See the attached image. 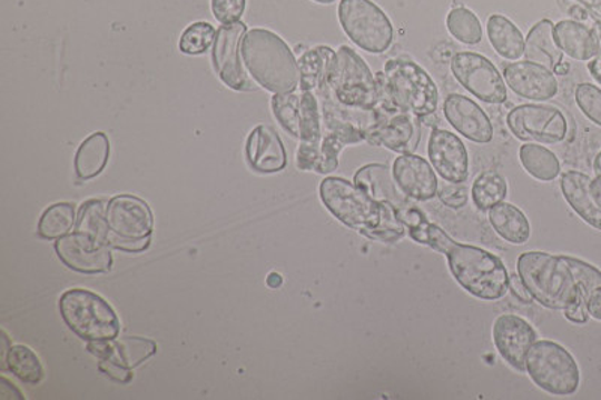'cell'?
Listing matches in <instances>:
<instances>
[{
  "label": "cell",
  "instance_id": "obj_1",
  "mask_svg": "<svg viewBox=\"0 0 601 400\" xmlns=\"http://www.w3.org/2000/svg\"><path fill=\"white\" fill-rule=\"evenodd\" d=\"M398 214L414 242L445 256L454 281L467 294L484 302L504 299L510 291V274L500 257L486 249L456 242L444 228L428 221L426 213L412 203L398 210Z\"/></svg>",
  "mask_w": 601,
  "mask_h": 400
},
{
  "label": "cell",
  "instance_id": "obj_2",
  "mask_svg": "<svg viewBox=\"0 0 601 400\" xmlns=\"http://www.w3.org/2000/svg\"><path fill=\"white\" fill-rule=\"evenodd\" d=\"M516 267L534 302L552 311L588 304L592 292L601 288L600 270L574 257L523 252Z\"/></svg>",
  "mask_w": 601,
  "mask_h": 400
},
{
  "label": "cell",
  "instance_id": "obj_3",
  "mask_svg": "<svg viewBox=\"0 0 601 400\" xmlns=\"http://www.w3.org/2000/svg\"><path fill=\"white\" fill-rule=\"evenodd\" d=\"M319 196L337 221L373 242L393 244L406 236L398 209L375 200L351 180L326 178L322 180Z\"/></svg>",
  "mask_w": 601,
  "mask_h": 400
},
{
  "label": "cell",
  "instance_id": "obj_4",
  "mask_svg": "<svg viewBox=\"0 0 601 400\" xmlns=\"http://www.w3.org/2000/svg\"><path fill=\"white\" fill-rule=\"evenodd\" d=\"M243 59L253 79L274 94L299 88V67L289 46L268 29H252L244 37Z\"/></svg>",
  "mask_w": 601,
  "mask_h": 400
},
{
  "label": "cell",
  "instance_id": "obj_5",
  "mask_svg": "<svg viewBox=\"0 0 601 400\" xmlns=\"http://www.w3.org/2000/svg\"><path fill=\"white\" fill-rule=\"evenodd\" d=\"M381 98L406 113L424 119L436 113L440 90L431 74L415 60L402 56L386 60L384 71L376 74Z\"/></svg>",
  "mask_w": 601,
  "mask_h": 400
},
{
  "label": "cell",
  "instance_id": "obj_6",
  "mask_svg": "<svg viewBox=\"0 0 601 400\" xmlns=\"http://www.w3.org/2000/svg\"><path fill=\"white\" fill-rule=\"evenodd\" d=\"M59 311L68 329L83 341H110L118 338L120 322L115 309L96 292L75 288L63 292Z\"/></svg>",
  "mask_w": 601,
  "mask_h": 400
},
{
  "label": "cell",
  "instance_id": "obj_7",
  "mask_svg": "<svg viewBox=\"0 0 601 400\" xmlns=\"http://www.w3.org/2000/svg\"><path fill=\"white\" fill-rule=\"evenodd\" d=\"M325 92L338 104L364 111L375 110L381 99L380 84L371 67L349 46L337 50L336 64Z\"/></svg>",
  "mask_w": 601,
  "mask_h": 400
},
{
  "label": "cell",
  "instance_id": "obj_8",
  "mask_svg": "<svg viewBox=\"0 0 601 400\" xmlns=\"http://www.w3.org/2000/svg\"><path fill=\"white\" fill-rule=\"evenodd\" d=\"M107 244L124 252H144L154 231V214L139 197L116 196L107 203Z\"/></svg>",
  "mask_w": 601,
  "mask_h": 400
},
{
  "label": "cell",
  "instance_id": "obj_9",
  "mask_svg": "<svg viewBox=\"0 0 601 400\" xmlns=\"http://www.w3.org/2000/svg\"><path fill=\"white\" fill-rule=\"evenodd\" d=\"M526 373L540 390L553 396H571L581 387L577 359L561 343L536 341L526 356Z\"/></svg>",
  "mask_w": 601,
  "mask_h": 400
},
{
  "label": "cell",
  "instance_id": "obj_10",
  "mask_svg": "<svg viewBox=\"0 0 601 400\" xmlns=\"http://www.w3.org/2000/svg\"><path fill=\"white\" fill-rule=\"evenodd\" d=\"M338 20L349 40L367 53L384 54L393 46V23L372 0H341Z\"/></svg>",
  "mask_w": 601,
  "mask_h": 400
},
{
  "label": "cell",
  "instance_id": "obj_11",
  "mask_svg": "<svg viewBox=\"0 0 601 400\" xmlns=\"http://www.w3.org/2000/svg\"><path fill=\"white\" fill-rule=\"evenodd\" d=\"M373 113L375 122L366 131V143L398 154L415 152L421 140L420 118L397 109L384 98Z\"/></svg>",
  "mask_w": 601,
  "mask_h": 400
},
{
  "label": "cell",
  "instance_id": "obj_12",
  "mask_svg": "<svg viewBox=\"0 0 601 400\" xmlns=\"http://www.w3.org/2000/svg\"><path fill=\"white\" fill-rule=\"evenodd\" d=\"M457 83L486 104H504L509 99L504 77L492 60L474 51H461L450 62Z\"/></svg>",
  "mask_w": 601,
  "mask_h": 400
},
{
  "label": "cell",
  "instance_id": "obj_13",
  "mask_svg": "<svg viewBox=\"0 0 601 400\" xmlns=\"http://www.w3.org/2000/svg\"><path fill=\"white\" fill-rule=\"evenodd\" d=\"M506 127L525 143L560 144L569 133V122L556 107L522 104L506 116Z\"/></svg>",
  "mask_w": 601,
  "mask_h": 400
},
{
  "label": "cell",
  "instance_id": "obj_14",
  "mask_svg": "<svg viewBox=\"0 0 601 400\" xmlns=\"http://www.w3.org/2000/svg\"><path fill=\"white\" fill-rule=\"evenodd\" d=\"M246 33L247 26L243 21L221 24L213 46L214 68L223 83L236 92H256L257 90L256 84L244 71L239 59L240 46Z\"/></svg>",
  "mask_w": 601,
  "mask_h": 400
},
{
  "label": "cell",
  "instance_id": "obj_15",
  "mask_svg": "<svg viewBox=\"0 0 601 400\" xmlns=\"http://www.w3.org/2000/svg\"><path fill=\"white\" fill-rule=\"evenodd\" d=\"M493 343L514 371L526 372V356L536 342V331L525 318L502 313L493 321Z\"/></svg>",
  "mask_w": 601,
  "mask_h": 400
},
{
  "label": "cell",
  "instance_id": "obj_16",
  "mask_svg": "<svg viewBox=\"0 0 601 400\" xmlns=\"http://www.w3.org/2000/svg\"><path fill=\"white\" fill-rule=\"evenodd\" d=\"M55 249L59 260L75 272L107 273L114 264L110 248L83 232H70L66 238L56 240Z\"/></svg>",
  "mask_w": 601,
  "mask_h": 400
},
{
  "label": "cell",
  "instance_id": "obj_17",
  "mask_svg": "<svg viewBox=\"0 0 601 400\" xmlns=\"http://www.w3.org/2000/svg\"><path fill=\"white\" fill-rule=\"evenodd\" d=\"M428 162L449 183H465L470 178V154L456 133L446 129H433L427 143Z\"/></svg>",
  "mask_w": 601,
  "mask_h": 400
},
{
  "label": "cell",
  "instance_id": "obj_18",
  "mask_svg": "<svg viewBox=\"0 0 601 400\" xmlns=\"http://www.w3.org/2000/svg\"><path fill=\"white\" fill-rule=\"evenodd\" d=\"M502 77L510 90L530 101H549L560 92L555 72L531 60L506 64Z\"/></svg>",
  "mask_w": 601,
  "mask_h": 400
},
{
  "label": "cell",
  "instance_id": "obj_19",
  "mask_svg": "<svg viewBox=\"0 0 601 400\" xmlns=\"http://www.w3.org/2000/svg\"><path fill=\"white\" fill-rule=\"evenodd\" d=\"M444 110L446 122L462 137L476 144H487L493 140V124L486 111L475 101L461 93H451L445 98Z\"/></svg>",
  "mask_w": 601,
  "mask_h": 400
},
{
  "label": "cell",
  "instance_id": "obj_20",
  "mask_svg": "<svg viewBox=\"0 0 601 400\" xmlns=\"http://www.w3.org/2000/svg\"><path fill=\"white\" fill-rule=\"evenodd\" d=\"M393 176L397 187L407 198L431 201L437 197L440 180L432 163L415 153L398 154L394 159Z\"/></svg>",
  "mask_w": 601,
  "mask_h": 400
},
{
  "label": "cell",
  "instance_id": "obj_21",
  "mask_svg": "<svg viewBox=\"0 0 601 400\" xmlns=\"http://www.w3.org/2000/svg\"><path fill=\"white\" fill-rule=\"evenodd\" d=\"M246 158L252 170L262 174L278 173L287 166V153L278 133L259 124L248 136Z\"/></svg>",
  "mask_w": 601,
  "mask_h": 400
},
{
  "label": "cell",
  "instance_id": "obj_22",
  "mask_svg": "<svg viewBox=\"0 0 601 400\" xmlns=\"http://www.w3.org/2000/svg\"><path fill=\"white\" fill-rule=\"evenodd\" d=\"M88 351L100 360H110L132 369L156 354L157 346L149 339L126 337L89 342Z\"/></svg>",
  "mask_w": 601,
  "mask_h": 400
},
{
  "label": "cell",
  "instance_id": "obj_23",
  "mask_svg": "<svg viewBox=\"0 0 601 400\" xmlns=\"http://www.w3.org/2000/svg\"><path fill=\"white\" fill-rule=\"evenodd\" d=\"M553 36L562 53L579 62H590L601 53V40L595 30L577 20L558 21Z\"/></svg>",
  "mask_w": 601,
  "mask_h": 400
},
{
  "label": "cell",
  "instance_id": "obj_24",
  "mask_svg": "<svg viewBox=\"0 0 601 400\" xmlns=\"http://www.w3.org/2000/svg\"><path fill=\"white\" fill-rule=\"evenodd\" d=\"M354 183L375 200L386 201L398 210L412 203L411 198L397 187L393 170L385 163H367L361 167L354 176Z\"/></svg>",
  "mask_w": 601,
  "mask_h": 400
},
{
  "label": "cell",
  "instance_id": "obj_25",
  "mask_svg": "<svg viewBox=\"0 0 601 400\" xmlns=\"http://www.w3.org/2000/svg\"><path fill=\"white\" fill-rule=\"evenodd\" d=\"M591 180L581 171H565L561 176V191L574 213L588 226L601 231V208L592 197Z\"/></svg>",
  "mask_w": 601,
  "mask_h": 400
},
{
  "label": "cell",
  "instance_id": "obj_26",
  "mask_svg": "<svg viewBox=\"0 0 601 400\" xmlns=\"http://www.w3.org/2000/svg\"><path fill=\"white\" fill-rule=\"evenodd\" d=\"M337 51L328 46L307 50L298 60L300 92L322 93L328 89L331 74L336 64Z\"/></svg>",
  "mask_w": 601,
  "mask_h": 400
},
{
  "label": "cell",
  "instance_id": "obj_27",
  "mask_svg": "<svg viewBox=\"0 0 601 400\" xmlns=\"http://www.w3.org/2000/svg\"><path fill=\"white\" fill-rule=\"evenodd\" d=\"M555 24L549 19L540 20L539 23L532 26L525 38V58L531 62L544 64L549 70L555 72L561 67L564 53L553 36Z\"/></svg>",
  "mask_w": 601,
  "mask_h": 400
},
{
  "label": "cell",
  "instance_id": "obj_28",
  "mask_svg": "<svg viewBox=\"0 0 601 400\" xmlns=\"http://www.w3.org/2000/svg\"><path fill=\"white\" fill-rule=\"evenodd\" d=\"M110 158V141L105 132L89 136L77 149L75 170L77 180L88 182L105 171Z\"/></svg>",
  "mask_w": 601,
  "mask_h": 400
},
{
  "label": "cell",
  "instance_id": "obj_29",
  "mask_svg": "<svg viewBox=\"0 0 601 400\" xmlns=\"http://www.w3.org/2000/svg\"><path fill=\"white\" fill-rule=\"evenodd\" d=\"M489 222L496 234L511 244H525L531 238L530 219L518 206L506 201L489 210Z\"/></svg>",
  "mask_w": 601,
  "mask_h": 400
},
{
  "label": "cell",
  "instance_id": "obj_30",
  "mask_svg": "<svg viewBox=\"0 0 601 400\" xmlns=\"http://www.w3.org/2000/svg\"><path fill=\"white\" fill-rule=\"evenodd\" d=\"M486 29L489 42L502 59L519 60L525 54V37L509 17L492 14Z\"/></svg>",
  "mask_w": 601,
  "mask_h": 400
},
{
  "label": "cell",
  "instance_id": "obj_31",
  "mask_svg": "<svg viewBox=\"0 0 601 400\" xmlns=\"http://www.w3.org/2000/svg\"><path fill=\"white\" fill-rule=\"evenodd\" d=\"M519 159H521L523 170L540 182H553L561 174L560 159L546 146L523 144L519 150Z\"/></svg>",
  "mask_w": 601,
  "mask_h": 400
},
{
  "label": "cell",
  "instance_id": "obj_32",
  "mask_svg": "<svg viewBox=\"0 0 601 400\" xmlns=\"http://www.w3.org/2000/svg\"><path fill=\"white\" fill-rule=\"evenodd\" d=\"M7 369L24 384L38 386L45 381V366L29 347L11 346L7 359L2 361V371Z\"/></svg>",
  "mask_w": 601,
  "mask_h": 400
},
{
  "label": "cell",
  "instance_id": "obj_33",
  "mask_svg": "<svg viewBox=\"0 0 601 400\" xmlns=\"http://www.w3.org/2000/svg\"><path fill=\"white\" fill-rule=\"evenodd\" d=\"M77 217L75 204L56 203L41 214L38 222V236L45 240L66 238L76 228Z\"/></svg>",
  "mask_w": 601,
  "mask_h": 400
},
{
  "label": "cell",
  "instance_id": "obj_34",
  "mask_svg": "<svg viewBox=\"0 0 601 400\" xmlns=\"http://www.w3.org/2000/svg\"><path fill=\"white\" fill-rule=\"evenodd\" d=\"M506 196H509V183L496 171H484L472 184V203L481 212H489L496 204L505 201Z\"/></svg>",
  "mask_w": 601,
  "mask_h": 400
},
{
  "label": "cell",
  "instance_id": "obj_35",
  "mask_svg": "<svg viewBox=\"0 0 601 400\" xmlns=\"http://www.w3.org/2000/svg\"><path fill=\"white\" fill-rule=\"evenodd\" d=\"M445 24L450 36L462 44L479 46L483 41V26L470 8L462 6L451 8Z\"/></svg>",
  "mask_w": 601,
  "mask_h": 400
},
{
  "label": "cell",
  "instance_id": "obj_36",
  "mask_svg": "<svg viewBox=\"0 0 601 400\" xmlns=\"http://www.w3.org/2000/svg\"><path fill=\"white\" fill-rule=\"evenodd\" d=\"M107 203L102 200H89L81 206L79 217H77V232H83L97 242L107 244V223H106ZM109 247V244H107Z\"/></svg>",
  "mask_w": 601,
  "mask_h": 400
},
{
  "label": "cell",
  "instance_id": "obj_37",
  "mask_svg": "<svg viewBox=\"0 0 601 400\" xmlns=\"http://www.w3.org/2000/svg\"><path fill=\"white\" fill-rule=\"evenodd\" d=\"M273 113L276 116L278 123L286 132H289L292 137L299 140L300 133V94L296 93H283L274 94Z\"/></svg>",
  "mask_w": 601,
  "mask_h": 400
},
{
  "label": "cell",
  "instance_id": "obj_38",
  "mask_svg": "<svg viewBox=\"0 0 601 400\" xmlns=\"http://www.w3.org/2000/svg\"><path fill=\"white\" fill-rule=\"evenodd\" d=\"M217 30L206 21H197L184 30L179 40L180 53L199 56L206 53L216 42Z\"/></svg>",
  "mask_w": 601,
  "mask_h": 400
},
{
  "label": "cell",
  "instance_id": "obj_39",
  "mask_svg": "<svg viewBox=\"0 0 601 400\" xmlns=\"http://www.w3.org/2000/svg\"><path fill=\"white\" fill-rule=\"evenodd\" d=\"M346 148L345 141L336 133L326 131L322 137L319 148V159H317L316 173L329 174L338 169V157L342 150Z\"/></svg>",
  "mask_w": 601,
  "mask_h": 400
},
{
  "label": "cell",
  "instance_id": "obj_40",
  "mask_svg": "<svg viewBox=\"0 0 601 400\" xmlns=\"http://www.w3.org/2000/svg\"><path fill=\"white\" fill-rule=\"evenodd\" d=\"M574 99L585 118L601 128V89L591 83L578 84Z\"/></svg>",
  "mask_w": 601,
  "mask_h": 400
},
{
  "label": "cell",
  "instance_id": "obj_41",
  "mask_svg": "<svg viewBox=\"0 0 601 400\" xmlns=\"http://www.w3.org/2000/svg\"><path fill=\"white\" fill-rule=\"evenodd\" d=\"M247 0H210V10L218 23L230 24L240 21L246 12Z\"/></svg>",
  "mask_w": 601,
  "mask_h": 400
},
{
  "label": "cell",
  "instance_id": "obj_42",
  "mask_svg": "<svg viewBox=\"0 0 601 400\" xmlns=\"http://www.w3.org/2000/svg\"><path fill=\"white\" fill-rule=\"evenodd\" d=\"M437 197L446 208L451 209H462L467 203V191L463 183L446 182L445 187L440 188V191H437Z\"/></svg>",
  "mask_w": 601,
  "mask_h": 400
},
{
  "label": "cell",
  "instance_id": "obj_43",
  "mask_svg": "<svg viewBox=\"0 0 601 400\" xmlns=\"http://www.w3.org/2000/svg\"><path fill=\"white\" fill-rule=\"evenodd\" d=\"M98 369L101 373H105L106 377H109L110 380L120 382V384H128L132 380V373L130 369L124 368L118 363H114L110 360H101L98 363Z\"/></svg>",
  "mask_w": 601,
  "mask_h": 400
},
{
  "label": "cell",
  "instance_id": "obj_44",
  "mask_svg": "<svg viewBox=\"0 0 601 400\" xmlns=\"http://www.w3.org/2000/svg\"><path fill=\"white\" fill-rule=\"evenodd\" d=\"M509 290L521 303L531 304L534 302V297L528 291V288L525 283H523L522 278L519 277V273L510 274Z\"/></svg>",
  "mask_w": 601,
  "mask_h": 400
},
{
  "label": "cell",
  "instance_id": "obj_45",
  "mask_svg": "<svg viewBox=\"0 0 601 400\" xmlns=\"http://www.w3.org/2000/svg\"><path fill=\"white\" fill-rule=\"evenodd\" d=\"M565 320L574 322V324H587L590 320V312H588V304H577V307L566 309L564 311Z\"/></svg>",
  "mask_w": 601,
  "mask_h": 400
},
{
  "label": "cell",
  "instance_id": "obj_46",
  "mask_svg": "<svg viewBox=\"0 0 601 400\" xmlns=\"http://www.w3.org/2000/svg\"><path fill=\"white\" fill-rule=\"evenodd\" d=\"M592 169H594V179L591 180V193L597 201V204L601 208V150L597 153L594 163H592Z\"/></svg>",
  "mask_w": 601,
  "mask_h": 400
},
{
  "label": "cell",
  "instance_id": "obj_47",
  "mask_svg": "<svg viewBox=\"0 0 601 400\" xmlns=\"http://www.w3.org/2000/svg\"><path fill=\"white\" fill-rule=\"evenodd\" d=\"M588 312L594 320L601 321V288L592 292L590 300H588Z\"/></svg>",
  "mask_w": 601,
  "mask_h": 400
},
{
  "label": "cell",
  "instance_id": "obj_48",
  "mask_svg": "<svg viewBox=\"0 0 601 400\" xmlns=\"http://www.w3.org/2000/svg\"><path fill=\"white\" fill-rule=\"evenodd\" d=\"M2 399H20L23 400L24 396L21 394L19 389H16L14 384H11L6 377H2Z\"/></svg>",
  "mask_w": 601,
  "mask_h": 400
},
{
  "label": "cell",
  "instance_id": "obj_49",
  "mask_svg": "<svg viewBox=\"0 0 601 400\" xmlns=\"http://www.w3.org/2000/svg\"><path fill=\"white\" fill-rule=\"evenodd\" d=\"M588 71H590V74L592 79L597 81V84L601 86V53L588 62Z\"/></svg>",
  "mask_w": 601,
  "mask_h": 400
},
{
  "label": "cell",
  "instance_id": "obj_50",
  "mask_svg": "<svg viewBox=\"0 0 601 400\" xmlns=\"http://www.w3.org/2000/svg\"><path fill=\"white\" fill-rule=\"evenodd\" d=\"M582 6H585L588 10L594 12L597 17L601 20V0H578Z\"/></svg>",
  "mask_w": 601,
  "mask_h": 400
},
{
  "label": "cell",
  "instance_id": "obj_51",
  "mask_svg": "<svg viewBox=\"0 0 601 400\" xmlns=\"http://www.w3.org/2000/svg\"><path fill=\"white\" fill-rule=\"evenodd\" d=\"M266 283H268V287L270 288H278L283 283L282 274L278 273H270L268 279H266Z\"/></svg>",
  "mask_w": 601,
  "mask_h": 400
},
{
  "label": "cell",
  "instance_id": "obj_52",
  "mask_svg": "<svg viewBox=\"0 0 601 400\" xmlns=\"http://www.w3.org/2000/svg\"><path fill=\"white\" fill-rule=\"evenodd\" d=\"M313 2L321 3V6H331V3L336 2V0H313Z\"/></svg>",
  "mask_w": 601,
  "mask_h": 400
}]
</instances>
